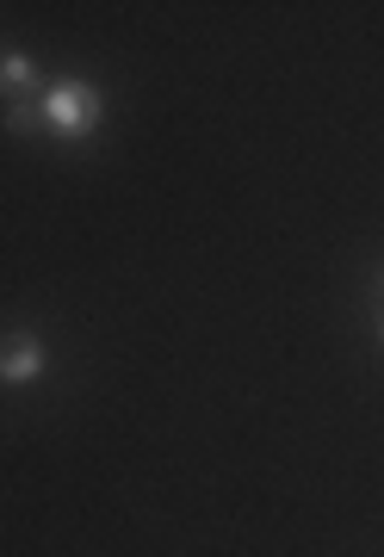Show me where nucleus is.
I'll return each instance as SVG.
<instances>
[{
  "label": "nucleus",
  "instance_id": "obj_4",
  "mask_svg": "<svg viewBox=\"0 0 384 557\" xmlns=\"http://www.w3.org/2000/svg\"><path fill=\"white\" fill-rule=\"evenodd\" d=\"M0 81H7V87H32V57H0Z\"/></svg>",
  "mask_w": 384,
  "mask_h": 557
},
{
  "label": "nucleus",
  "instance_id": "obj_5",
  "mask_svg": "<svg viewBox=\"0 0 384 557\" xmlns=\"http://www.w3.org/2000/svg\"><path fill=\"white\" fill-rule=\"evenodd\" d=\"M379 341H384V329H379Z\"/></svg>",
  "mask_w": 384,
  "mask_h": 557
},
{
  "label": "nucleus",
  "instance_id": "obj_3",
  "mask_svg": "<svg viewBox=\"0 0 384 557\" xmlns=\"http://www.w3.org/2000/svg\"><path fill=\"white\" fill-rule=\"evenodd\" d=\"M7 124H13V131H38L44 124V94H20L13 112H7Z\"/></svg>",
  "mask_w": 384,
  "mask_h": 557
},
{
  "label": "nucleus",
  "instance_id": "obj_2",
  "mask_svg": "<svg viewBox=\"0 0 384 557\" xmlns=\"http://www.w3.org/2000/svg\"><path fill=\"white\" fill-rule=\"evenodd\" d=\"M44 366H50V354H44L38 335H7V341H0V379H7V384L44 379Z\"/></svg>",
  "mask_w": 384,
  "mask_h": 557
},
{
  "label": "nucleus",
  "instance_id": "obj_1",
  "mask_svg": "<svg viewBox=\"0 0 384 557\" xmlns=\"http://www.w3.org/2000/svg\"><path fill=\"white\" fill-rule=\"evenodd\" d=\"M44 124L62 131V137H87V131L100 124V94H94L87 81H57V87L44 94Z\"/></svg>",
  "mask_w": 384,
  "mask_h": 557
}]
</instances>
